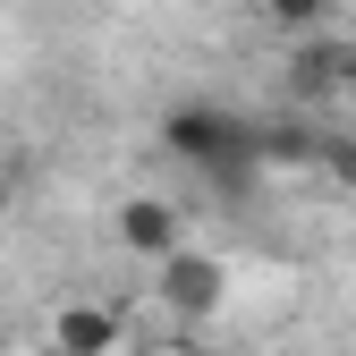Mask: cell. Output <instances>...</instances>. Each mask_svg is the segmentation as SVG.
Returning a JSON list of instances; mask_svg holds the SVG:
<instances>
[{"label": "cell", "mask_w": 356, "mask_h": 356, "mask_svg": "<svg viewBox=\"0 0 356 356\" xmlns=\"http://www.w3.org/2000/svg\"><path fill=\"white\" fill-rule=\"evenodd\" d=\"M161 145L187 161V170L220 178V187H238L246 170H263V127L246 111H220V102H178L161 119Z\"/></svg>", "instance_id": "1"}, {"label": "cell", "mask_w": 356, "mask_h": 356, "mask_svg": "<svg viewBox=\"0 0 356 356\" xmlns=\"http://www.w3.org/2000/svg\"><path fill=\"white\" fill-rule=\"evenodd\" d=\"M356 94V42H331V34H305L297 51H289V102H348Z\"/></svg>", "instance_id": "2"}, {"label": "cell", "mask_w": 356, "mask_h": 356, "mask_svg": "<svg viewBox=\"0 0 356 356\" xmlns=\"http://www.w3.org/2000/svg\"><path fill=\"white\" fill-rule=\"evenodd\" d=\"M220 297H229V272H220L212 254L178 246V254L161 263V305H170V314H187V323H212V314H220Z\"/></svg>", "instance_id": "3"}, {"label": "cell", "mask_w": 356, "mask_h": 356, "mask_svg": "<svg viewBox=\"0 0 356 356\" xmlns=\"http://www.w3.org/2000/svg\"><path fill=\"white\" fill-rule=\"evenodd\" d=\"M127 339V314L111 305H60L51 314V356H119Z\"/></svg>", "instance_id": "4"}, {"label": "cell", "mask_w": 356, "mask_h": 356, "mask_svg": "<svg viewBox=\"0 0 356 356\" xmlns=\"http://www.w3.org/2000/svg\"><path fill=\"white\" fill-rule=\"evenodd\" d=\"M119 246H127V254H145V263H170L187 238H178V212H170V204L127 195V204H119Z\"/></svg>", "instance_id": "5"}, {"label": "cell", "mask_w": 356, "mask_h": 356, "mask_svg": "<svg viewBox=\"0 0 356 356\" xmlns=\"http://www.w3.org/2000/svg\"><path fill=\"white\" fill-rule=\"evenodd\" d=\"M263 9H272V26H289L297 42H305V34H323V26H331V0H263Z\"/></svg>", "instance_id": "6"}, {"label": "cell", "mask_w": 356, "mask_h": 356, "mask_svg": "<svg viewBox=\"0 0 356 356\" xmlns=\"http://www.w3.org/2000/svg\"><path fill=\"white\" fill-rule=\"evenodd\" d=\"M314 170H331L339 187H356V136H323V153H314Z\"/></svg>", "instance_id": "7"}, {"label": "cell", "mask_w": 356, "mask_h": 356, "mask_svg": "<svg viewBox=\"0 0 356 356\" xmlns=\"http://www.w3.org/2000/svg\"><path fill=\"white\" fill-rule=\"evenodd\" d=\"M0 204H9V178H0Z\"/></svg>", "instance_id": "8"}]
</instances>
